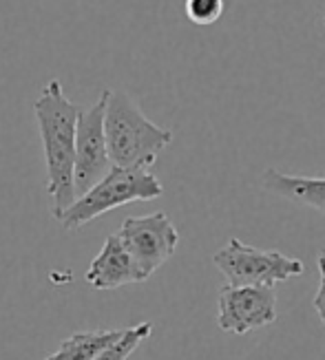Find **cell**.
<instances>
[{
	"mask_svg": "<svg viewBox=\"0 0 325 360\" xmlns=\"http://www.w3.org/2000/svg\"><path fill=\"white\" fill-rule=\"evenodd\" d=\"M124 330H93L77 332L60 342V349L44 360H93L122 338Z\"/></svg>",
	"mask_w": 325,
	"mask_h": 360,
	"instance_id": "30bf717a",
	"label": "cell"
},
{
	"mask_svg": "<svg viewBox=\"0 0 325 360\" xmlns=\"http://www.w3.org/2000/svg\"><path fill=\"white\" fill-rule=\"evenodd\" d=\"M84 108L71 102L60 80H51L42 86L40 98L34 104L38 120L44 164H46V191L51 195V214L62 217L77 199L75 193V135L77 120Z\"/></svg>",
	"mask_w": 325,
	"mask_h": 360,
	"instance_id": "6da1fadb",
	"label": "cell"
},
{
	"mask_svg": "<svg viewBox=\"0 0 325 360\" xmlns=\"http://www.w3.org/2000/svg\"><path fill=\"white\" fill-rule=\"evenodd\" d=\"M323 31H325V13H323Z\"/></svg>",
	"mask_w": 325,
	"mask_h": 360,
	"instance_id": "5bb4252c",
	"label": "cell"
},
{
	"mask_svg": "<svg viewBox=\"0 0 325 360\" xmlns=\"http://www.w3.org/2000/svg\"><path fill=\"white\" fill-rule=\"evenodd\" d=\"M319 274H321V281H319V290H317V296H314V309L321 319V323L325 325V257L319 255Z\"/></svg>",
	"mask_w": 325,
	"mask_h": 360,
	"instance_id": "4fadbf2b",
	"label": "cell"
},
{
	"mask_svg": "<svg viewBox=\"0 0 325 360\" xmlns=\"http://www.w3.org/2000/svg\"><path fill=\"white\" fill-rule=\"evenodd\" d=\"M162 195L164 186L151 170L113 166L91 191L77 197L58 221L65 230H77L113 208L127 206L131 201H151Z\"/></svg>",
	"mask_w": 325,
	"mask_h": 360,
	"instance_id": "3957f363",
	"label": "cell"
},
{
	"mask_svg": "<svg viewBox=\"0 0 325 360\" xmlns=\"http://www.w3.org/2000/svg\"><path fill=\"white\" fill-rule=\"evenodd\" d=\"M104 133L108 158L120 168H151L173 142V131L151 122L124 91L108 89Z\"/></svg>",
	"mask_w": 325,
	"mask_h": 360,
	"instance_id": "7a4b0ae2",
	"label": "cell"
},
{
	"mask_svg": "<svg viewBox=\"0 0 325 360\" xmlns=\"http://www.w3.org/2000/svg\"><path fill=\"white\" fill-rule=\"evenodd\" d=\"M148 276L135 263L131 252L124 248L117 234L106 237L98 257L91 261L87 270V283L93 290H115L122 285L142 283Z\"/></svg>",
	"mask_w": 325,
	"mask_h": 360,
	"instance_id": "ba28073f",
	"label": "cell"
},
{
	"mask_svg": "<svg viewBox=\"0 0 325 360\" xmlns=\"http://www.w3.org/2000/svg\"><path fill=\"white\" fill-rule=\"evenodd\" d=\"M106 100H108V89H104L100 100L91 108H84L80 120H77V135H75V193L77 197L91 191V188L113 168L111 158H108L106 133H104Z\"/></svg>",
	"mask_w": 325,
	"mask_h": 360,
	"instance_id": "52a82bcc",
	"label": "cell"
},
{
	"mask_svg": "<svg viewBox=\"0 0 325 360\" xmlns=\"http://www.w3.org/2000/svg\"><path fill=\"white\" fill-rule=\"evenodd\" d=\"M215 268L230 285H270L303 274V261L286 257L279 250H259L241 239H230L212 255Z\"/></svg>",
	"mask_w": 325,
	"mask_h": 360,
	"instance_id": "277c9868",
	"label": "cell"
},
{
	"mask_svg": "<svg viewBox=\"0 0 325 360\" xmlns=\"http://www.w3.org/2000/svg\"><path fill=\"white\" fill-rule=\"evenodd\" d=\"M115 234L148 278L173 257L179 243V232L166 212L127 217Z\"/></svg>",
	"mask_w": 325,
	"mask_h": 360,
	"instance_id": "5b68a950",
	"label": "cell"
},
{
	"mask_svg": "<svg viewBox=\"0 0 325 360\" xmlns=\"http://www.w3.org/2000/svg\"><path fill=\"white\" fill-rule=\"evenodd\" d=\"M151 332H153L151 321L133 325V327H129V330H124V334L117 342H113L111 347L104 349L102 354H98L93 360H127L151 336Z\"/></svg>",
	"mask_w": 325,
	"mask_h": 360,
	"instance_id": "8fae6325",
	"label": "cell"
},
{
	"mask_svg": "<svg viewBox=\"0 0 325 360\" xmlns=\"http://www.w3.org/2000/svg\"><path fill=\"white\" fill-rule=\"evenodd\" d=\"M261 184L268 193L283 197L299 206L314 208L325 214V177L286 175L276 168H268L261 175Z\"/></svg>",
	"mask_w": 325,
	"mask_h": 360,
	"instance_id": "9c48e42d",
	"label": "cell"
},
{
	"mask_svg": "<svg viewBox=\"0 0 325 360\" xmlns=\"http://www.w3.org/2000/svg\"><path fill=\"white\" fill-rule=\"evenodd\" d=\"M184 11L189 15L191 22H195L199 27H208L222 18L224 0H186Z\"/></svg>",
	"mask_w": 325,
	"mask_h": 360,
	"instance_id": "7c38bea8",
	"label": "cell"
},
{
	"mask_svg": "<svg viewBox=\"0 0 325 360\" xmlns=\"http://www.w3.org/2000/svg\"><path fill=\"white\" fill-rule=\"evenodd\" d=\"M276 321V292L270 285H222L217 325L226 334L243 336Z\"/></svg>",
	"mask_w": 325,
	"mask_h": 360,
	"instance_id": "8992f818",
	"label": "cell"
},
{
	"mask_svg": "<svg viewBox=\"0 0 325 360\" xmlns=\"http://www.w3.org/2000/svg\"><path fill=\"white\" fill-rule=\"evenodd\" d=\"M319 255H323V257H325V248H323V250H321V252H319Z\"/></svg>",
	"mask_w": 325,
	"mask_h": 360,
	"instance_id": "9a60e30c",
	"label": "cell"
}]
</instances>
